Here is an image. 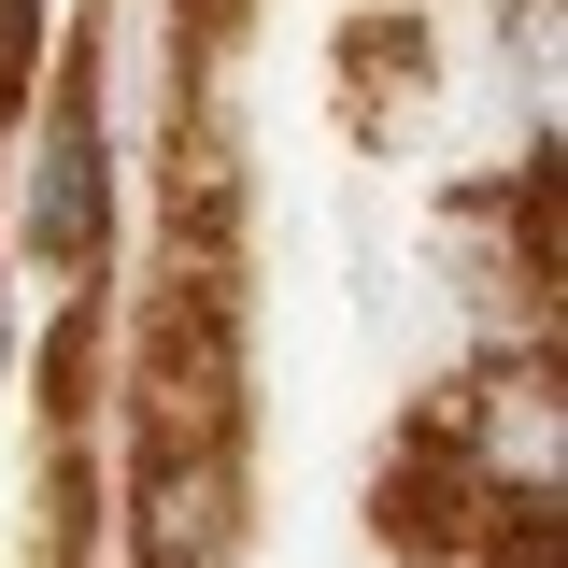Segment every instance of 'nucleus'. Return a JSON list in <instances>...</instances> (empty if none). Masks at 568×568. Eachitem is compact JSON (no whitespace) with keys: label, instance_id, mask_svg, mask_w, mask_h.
Masks as SVG:
<instances>
[{"label":"nucleus","instance_id":"f257e3e1","mask_svg":"<svg viewBox=\"0 0 568 568\" xmlns=\"http://www.w3.org/2000/svg\"><path fill=\"white\" fill-rule=\"evenodd\" d=\"M469 484L497 497V526H555V355H526V369H497L484 398H469Z\"/></svg>","mask_w":568,"mask_h":568},{"label":"nucleus","instance_id":"f03ea898","mask_svg":"<svg viewBox=\"0 0 568 568\" xmlns=\"http://www.w3.org/2000/svg\"><path fill=\"white\" fill-rule=\"evenodd\" d=\"M14 227H29V256H58V271H85V242H100V100H85V71H58V100H43Z\"/></svg>","mask_w":568,"mask_h":568},{"label":"nucleus","instance_id":"7ed1b4c3","mask_svg":"<svg viewBox=\"0 0 568 568\" xmlns=\"http://www.w3.org/2000/svg\"><path fill=\"white\" fill-rule=\"evenodd\" d=\"M227 540H242V469H227V440L142 455V568H227Z\"/></svg>","mask_w":568,"mask_h":568},{"label":"nucleus","instance_id":"20e7f679","mask_svg":"<svg viewBox=\"0 0 568 568\" xmlns=\"http://www.w3.org/2000/svg\"><path fill=\"white\" fill-rule=\"evenodd\" d=\"M384 540L455 555V540H511V526H497V497L469 484V455L440 440V455H413V469H384Z\"/></svg>","mask_w":568,"mask_h":568}]
</instances>
